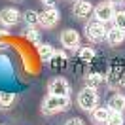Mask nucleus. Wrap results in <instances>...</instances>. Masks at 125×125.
Here are the masks:
<instances>
[{
	"instance_id": "19",
	"label": "nucleus",
	"mask_w": 125,
	"mask_h": 125,
	"mask_svg": "<svg viewBox=\"0 0 125 125\" xmlns=\"http://www.w3.org/2000/svg\"><path fill=\"white\" fill-rule=\"evenodd\" d=\"M106 125H125V116L121 112H112L108 117Z\"/></svg>"
},
{
	"instance_id": "6",
	"label": "nucleus",
	"mask_w": 125,
	"mask_h": 125,
	"mask_svg": "<svg viewBox=\"0 0 125 125\" xmlns=\"http://www.w3.org/2000/svg\"><path fill=\"white\" fill-rule=\"evenodd\" d=\"M116 15V10H114V2H101L97 8H95V19H99L102 23L112 21Z\"/></svg>"
},
{
	"instance_id": "15",
	"label": "nucleus",
	"mask_w": 125,
	"mask_h": 125,
	"mask_svg": "<svg viewBox=\"0 0 125 125\" xmlns=\"http://www.w3.org/2000/svg\"><path fill=\"white\" fill-rule=\"evenodd\" d=\"M64 64H66V55L62 53V51H55L53 57L49 59V66L55 68V70H59V68H62Z\"/></svg>"
},
{
	"instance_id": "18",
	"label": "nucleus",
	"mask_w": 125,
	"mask_h": 125,
	"mask_svg": "<svg viewBox=\"0 0 125 125\" xmlns=\"http://www.w3.org/2000/svg\"><path fill=\"white\" fill-rule=\"evenodd\" d=\"M25 21L29 27H34V25H40V17H38V11H34V10H27L25 11Z\"/></svg>"
},
{
	"instance_id": "8",
	"label": "nucleus",
	"mask_w": 125,
	"mask_h": 125,
	"mask_svg": "<svg viewBox=\"0 0 125 125\" xmlns=\"http://www.w3.org/2000/svg\"><path fill=\"white\" fill-rule=\"evenodd\" d=\"M49 95H70V83L64 78H53L47 85Z\"/></svg>"
},
{
	"instance_id": "20",
	"label": "nucleus",
	"mask_w": 125,
	"mask_h": 125,
	"mask_svg": "<svg viewBox=\"0 0 125 125\" xmlns=\"http://www.w3.org/2000/svg\"><path fill=\"white\" fill-rule=\"evenodd\" d=\"M78 57L82 59L83 62H89V61H93V57H95V49L93 47H82L78 51Z\"/></svg>"
},
{
	"instance_id": "26",
	"label": "nucleus",
	"mask_w": 125,
	"mask_h": 125,
	"mask_svg": "<svg viewBox=\"0 0 125 125\" xmlns=\"http://www.w3.org/2000/svg\"><path fill=\"white\" fill-rule=\"evenodd\" d=\"M112 2H114V4H116V2H123V0H112Z\"/></svg>"
},
{
	"instance_id": "23",
	"label": "nucleus",
	"mask_w": 125,
	"mask_h": 125,
	"mask_svg": "<svg viewBox=\"0 0 125 125\" xmlns=\"http://www.w3.org/2000/svg\"><path fill=\"white\" fill-rule=\"evenodd\" d=\"M64 125H85V123H83V119H80V117H70Z\"/></svg>"
},
{
	"instance_id": "12",
	"label": "nucleus",
	"mask_w": 125,
	"mask_h": 125,
	"mask_svg": "<svg viewBox=\"0 0 125 125\" xmlns=\"http://www.w3.org/2000/svg\"><path fill=\"white\" fill-rule=\"evenodd\" d=\"M110 108V112H121L125 114V95L123 93H116L112 95L108 99V104H106Z\"/></svg>"
},
{
	"instance_id": "9",
	"label": "nucleus",
	"mask_w": 125,
	"mask_h": 125,
	"mask_svg": "<svg viewBox=\"0 0 125 125\" xmlns=\"http://www.w3.org/2000/svg\"><path fill=\"white\" fill-rule=\"evenodd\" d=\"M91 11H93V4L89 0H76L72 6V13L76 19H85V17H89Z\"/></svg>"
},
{
	"instance_id": "21",
	"label": "nucleus",
	"mask_w": 125,
	"mask_h": 125,
	"mask_svg": "<svg viewBox=\"0 0 125 125\" xmlns=\"http://www.w3.org/2000/svg\"><path fill=\"white\" fill-rule=\"evenodd\" d=\"M114 27H117V29H121V31H125V10H121V11H117L116 15H114Z\"/></svg>"
},
{
	"instance_id": "16",
	"label": "nucleus",
	"mask_w": 125,
	"mask_h": 125,
	"mask_svg": "<svg viewBox=\"0 0 125 125\" xmlns=\"http://www.w3.org/2000/svg\"><path fill=\"white\" fill-rule=\"evenodd\" d=\"M13 102H15V93L0 91V110H8Z\"/></svg>"
},
{
	"instance_id": "5",
	"label": "nucleus",
	"mask_w": 125,
	"mask_h": 125,
	"mask_svg": "<svg viewBox=\"0 0 125 125\" xmlns=\"http://www.w3.org/2000/svg\"><path fill=\"white\" fill-rule=\"evenodd\" d=\"M38 17H40V25H42L44 29H53L55 25L59 23L61 13H59V10L53 6V8H46L44 11H40Z\"/></svg>"
},
{
	"instance_id": "2",
	"label": "nucleus",
	"mask_w": 125,
	"mask_h": 125,
	"mask_svg": "<svg viewBox=\"0 0 125 125\" xmlns=\"http://www.w3.org/2000/svg\"><path fill=\"white\" fill-rule=\"evenodd\" d=\"M106 82L114 89H123L125 87V62L123 61H112L110 62Z\"/></svg>"
},
{
	"instance_id": "22",
	"label": "nucleus",
	"mask_w": 125,
	"mask_h": 125,
	"mask_svg": "<svg viewBox=\"0 0 125 125\" xmlns=\"http://www.w3.org/2000/svg\"><path fill=\"white\" fill-rule=\"evenodd\" d=\"M27 40L38 46V44H40V34H38V31H36V29H29V31H27Z\"/></svg>"
},
{
	"instance_id": "27",
	"label": "nucleus",
	"mask_w": 125,
	"mask_h": 125,
	"mask_svg": "<svg viewBox=\"0 0 125 125\" xmlns=\"http://www.w3.org/2000/svg\"><path fill=\"white\" fill-rule=\"evenodd\" d=\"M17 2H19V0H17Z\"/></svg>"
},
{
	"instance_id": "25",
	"label": "nucleus",
	"mask_w": 125,
	"mask_h": 125,
	"mask_svg": "<svg viewBox=\"0 0 125 125\" xmlns=\"http://www.w3.org/2000/svg\"><path fill=\"white\" fill-rule=\"evenodd\" d=\"M4 38H6V32L0 31V47H2V40H4Z\"/></svg>"
},
{
	"instance_id": "24",
	"label": "nucleus",
	"mask_w": 125,
	"mask_h": 125,
	"mask_svg": "<svg viewBox=\"0 0 125 125\" xmlns=\"http://www.w3.org/2000/svg\"><path fill=\"white\" fill-rule=\"evenodd\" d=\"M42 2L46 4L47 8H53V6H55V2H57V0H42Z\"/></svg>"
},
{
	"instance_id": "11",
	"label": "nucleus",
	"mask_w": 125,
	"mask_h": 125,
	"mask_svg": "<svg viewBox=\"0 0 125 125\" xmlns=\"http://www.w3.org/2000/svg\"><path fill=\"white\" fill-rule=\"evenodd\" d=\"M123 40H125V31L117 29V27L108 29V32H106V42H108L112 47L121 46V44H123Z\"/></svg>"
},
{
	"instance_id": "1",
	"label": "nucleus",
	"mask_w": 125,
	"mask_h": 125,
	"mask_svg": "<svg viewBox=\"0 0 125 125\" xmlns=\"http://www.w3.org/2000/svg\"><path fill=\"white\" fill-rule=\"evenodd\" d=\"M70 95H47L42 101V112L47 116H53L59 112H66L70 108Z\"/></svg>"
},
{
	"instance_id": "10",
	"label": "nucleus",
	"mask_w": 125,
	"mask_h": 125,
	"mask_svg": "<svg viewBox=\"0 0 125 125\" xmlns=\"http://www.w3.org/2000/svg\"><path fill=\"white\" fill-rule=\"evenodd\" d=\"M19 19H21V13L15 8H4L0 11V23L4 27H13L19 23Z\"/></svg>"
},
{
	"instance_id": "17",
	"label": "nucleus",
	"mask_w": 125,
	"mask_h": 125,
	"mask_svg": "<svg viewBox=\"0 0 125 125\" xmlns=\"http://www.w3.org/2000/svg\"><path fill=\"white\" fill-rule=\"evenodd\" d=\"M57 51L51 44H38V55L44 59V61H49L51 57H53V53Z\"/></svg>"
},
{
	"instance_id": "14",
	"label": "nucleus",
	"mask_w": 125,
	"mask_h": 125,
	"mask_svg": "<svg viewBox=\"0 0 125 125\" xmlns=\"http://www.w3.org/2000/svg\"><path fill=\"white\" fill-rule=\"evenodd\" d=\"M87 87H93V89H99L101 85H104V82H106V78L102 76V74H99V72H91V74H87Z\"/></svg>"
},
{
	"instance_id": "3",
	"label": "nucleus",
	"mask_w": 125,
	"mask_h": 125,
	"mask_svg": "<svg viewBox=\"0 0 125 125\" xmlns=\"http://www.w3.org/2000/svg\"><path fill=\"white\" fill-rule=\"evenodd\" d=\"M78 106L85 112H93L99 106V93L93 87H83L78 95Z\"/></svg>"
},
{
	"instance_id": "7",
	"label": "nucleus",
	"mask_w": 125,
	"mask_h": 125,
	"mask_svg": "<svg viewBox=\"0 0 125 125\" xmlns=\"http://www.w3.org/2000/svg\"><path fill=\"white\" fill-rule=\"evenodd\" d=\"M61 44L66 49H78L80 47V34L74 29H66L61 32Z\"/></svg>"
},
{
	"instance_id": "4",
	"label": "nucleus",
	"mask_w": 125,
	"mask_h": 125,
	"mask_svg": "<svg viewBox=\"0 0 125 125\" xmlns=\"http://www.w3.org/2000/svg\"><path fill=\"white\" fill-rule=\"evenodd\" d=\"M106 32H108L106 25L102 21H99V19H91L85 25V36L91 42H102V40H106Z\"/></svg>"
},
{
	"instance_id": "13",
	"label": "nucleus",
	"mask_w": 125,
	"mask_h": 125,
	"mask_svg": "<svg viewBox=\"0 0 125 125\" xmlns=\"http://www.w3.org/2000/svg\"><path fill=\"white\" fill-rule=\"evenodd\" d=\"M110 108L108 106H104V108H101V106H97V108L91 112V119L95 121V125H106V121H108L110 117Z\"/></svg>"
}]
</instances>
